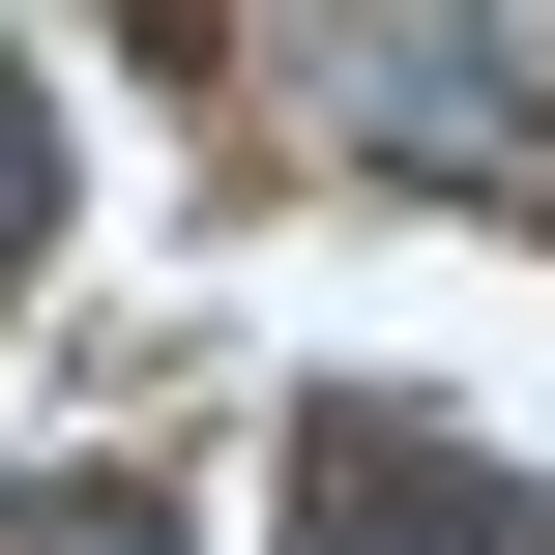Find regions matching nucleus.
I'll return each instance as SVG.
<instances>
[{"instance_id": "1", "label": "nucleus", "mask_w": 555, "mask_h": 555, "mask_svg": "<svg viewBox=\"0 0 555 555\" xmlns=\"http://www.w3.org/2000/svg\"><path fill=\"white\" fill-rule=\"evenodd\" d=\"M322 117L410 146V176H555V88L498 0H322Z\"/></svg>"}, {"instance_id": "2", "label": "nucleus", "mask_w": 555, "mask_h": 555, "mask_svg": "<svg viewBox=\"0 0 555 555\" xmlns=\"http://www.w3.org/2000/svg\"><path fill=\"white\" fill-rule=\"evenodd\" d=\"M293 555H555V527H527V468H468L439 410H322L293 439Z\"/></svg>"}, {"instance_id": "3", "label": "nucleus", "mask_w": 555, "mask_h": 555, "mask_svg": "<svg viewBox=\"0 0 555 555\" xmlns=\"http://www.w3.org/2000/svg\"><path fill=\"white\" fill-rule=\"evenodd\" d=\"M0 555H176V498H146V468H29V498H0Z\"/></svg>"}, {"instance_id": "4", "label": "nucleus", "mask_w": 555, "mask_h": 555, "mask_svg": "<svg viewBox=\"0 0 555 555\" xmlns=\"http://www.w3.org/2000/svg\"><path fill=\"white\" fill-rule=\"evenodd\" d=\"M59 234V88H29V29H0V263Z\"/></svg>"}, {"instance_id": "5", "label": "nucleus", "mask_w": 555, "mask_h": 555, "mask_svg": "<svg viewBox=\"0 0 555 555\" xmlns=\"http://www.w3.org/2000/svg\"><path fill=\"white\" fill-rule=\"evenodd\" d=\"M117 29H146V59H234V0H117Z\"/></svg>"}]
</instances>
